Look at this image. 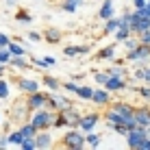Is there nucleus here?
Instances as JSON below:
<instances>
[{"label":"nucleus","mask_w":150,"mask_h":150,"mask_svg":"<svg viewBox=\"0 0 150 150\" xmlns=\"http://www.w3.org/2000/svg\"><path fill=\"white\" fill-rule=\"evenodd\" d=\"M113 54H115V48H113V46H107V48H100V52H98L96 57L98 59H111Z\"/></svg>","instance_id":"obj_23"},{"label":"nucleus","mask_w":150,"mask_h":150,"mask_svg":"<svg viewBox=\"0 0 150 150\" xmlns=\"http://www.w3.org/2000/svg\"><path fill=\"white\" fill-rule=\"evenodd\" d=\"M133 2H135V9H142V7H146L148 0H133Z\"/></svg>","instance_id":"obj_42"},{"label":"nucleus","mask_w":150,"mask_h":150,"mask_svg":"<svg viewBox=\"0 0 150 150\" xmlns=\"http://www.w3.org/2000/svg\"><path fill=\"white\" fill-rule=\"evenodd\" d=\"M135 79H142V81L150 83V68H146V70H137V72H135Z\"/></svg>","instance_id":"obj_28"},{"label":"nucleus","mask_w":150,"mask_h":150,"mask_svg":"<svg viewBox=\"0 0 150 150\" xmlns=\"http://www.w3.org/2000/svg\"><path fill=\"white\" fill-rule=\"evenodd\" d=\"M76 87H79L76 83H65V85H63V89H68L70 94H74V91H76Z\"/></svg>","instance_id":"obj_39"},{"label":"nucleus","mask_w":150,"mask_h":150,"mask_svg":"<svg viewBox=\"0 0 150 150\" xmlns=\"http://www.w3.org/2000/svg\"><path fill=\"white\" fill-rule=\"evenodd\" d=\"M37 63H39V65H44V68H52V65H54V59H52V57H46V59L37 61Z\"/></svg>","instance_id":"obj_35"},{"label":"nucleus","mask_w":150,"mask_h":150,"mask_svg":"<svg viewBox=\"0 0 150 150\" xmlns=\"http://www.w3.org/2000/svg\"><path fill=\"white\" fill-rule=\"evenodd\" d=\"M85 142H87V146H91V148L100 146V137L94 135V133H85Z\"/></svg>","instance_id":"obj_22"},{"label":"nucleus","mask_w":150,"mask_h":150,"mask_svg":"<svg viewBox=\"0 0 150 150\" xmlns=\"http://www.w3.org/2000/svg\"><path fill=\"white\" fill-rule=\"evenodd\" d=\"M7 48H9V52H11L13 57H24V54H26V50H24L20 44H13V41H9Z\"/></svg>","instance_id":"obj_18"},{"label":"nucleus","mask_w":150,"mask_h":150,"mask_svg":"<svg viewBox=\"0 0 150 150\" xmlns=\"http://www.w3.org/2000/svg\"><path fill=\"white\" fill-rule=\"evenodd\" d=\"M109 74L111 76H124V74H126V70H124V68H113V70H109Z\"/></svg>","instance_id":"obj_37"},{"label":"nucleus","mask_w":150,"mask_h":150,"mask_svg":"<svg viewBox=\"0 0 150 150\" xmlns=\"http://www.w3.org/2000/svg\"><path fill=\"white\" fill-rule=\"evenodd\" d=\"M117 26H120V20H115V18H111V20H107V26H105V33H115Z\"/></svg>","instance_id":"obj_24"},{"label":"nucleus","mask_w":150,"mask_h":150,"mask_svg":"<svg viewBox=\"0 0 150 150\" xmlns=\"http://www.w3.org/2000/svg\"><path fill=\"white\" fill-rule=\"evenodd\" d=\"M139 96H142V98H146V100H150V87H139Z\"/></svg>","instance_id":"obj_36"},{"label":"nucleus","mask_w":150,"mask_h":150,"mask_svg":"<svg viewBox=\"0 0 150 150\" xmlns=\"http://www.w3.org/2000/svg\"><path fill=\"white\" fill-rule=\"evenodd\" d=\"M2 74H4V70H2V63H0V79H2Z\"/></svg>","instance_id":"obj_44"},{"label":"nucleus","mask_w":150,"mask_h":150,"mask_svg":"<svg viewBox=\"0 0 150 150\" xmlns=\"http://www.w3.org/2000/svg\"><path fill=\"white\" fill-rule=\"evenodd\" d=\"M113 111H117L122 117H126L128 122L135 120V107L126 105V102H115V105H113Z\"/></svg>","instance_id":"obj_6"},{"label":"nucleus","mask_w":150,"mask_h":150,"mask_svg":"<svg viewBox=\"0 0 150 150\" xmlns=\"http://www.w3.org/2000/svg\"><path fill=\"white\" fill-rule=\"evenodd\" d=\"M109 94L111 91L107 89H94V96H91V100L96 102V105H107V102H109Z\"/></svg>","instance_id":"obj_12"},{"label":"nucleus","mask_w":150,"mask_h":150,"mask_svg":"<svg viewBox=\"0 0 150 150\" xmlns=\"http://www.w3.org/2000/svg\"><path fill=\"white\" fill-rule=\"evenodd\" d=\"M98 124V115L96 113H91V115H85V117H81V122H79V126H81V131L83 133H91L94 131V126Z\"/></svg>","instance_id":"obj_9"},{"label":"nucleus","mask_w":150,"mask_h":150,"mask_svg":"<svg viewBox=\"0 0 150 150\" xmlns=\"http://www.w3.org/2000/svg\"><path fill=\"white\" fill-rule=\"evenodd\" d=\"M7 139H9V144H11V146H20V144L24 142V135H22V131H15V133H11Z\"/></svg>","instance_id":"obj_19"},{"label":"nucleus","mask_w":150,"mask_h":150,"mask_svg":"<svg viewBox=\"0 0 150 150\" xmlns=\"http://www.w3.org/2000/svg\"><path fill=\"white\" fill-rule=\"evenodd\" d=\"M30 122L37 126V131H46V128L50 126V124H54V115H52V109L50 111H44V109H37L33 117H30Z\"/></svg>","instance_id":"obj_3"},{"label":"nucleus","mask_w":150,"mask_h":150,"mask_svg":"<svg viewBox=\"0 0 150 150\" xmlns=\"http://www.w3.org/2000/svg\"><path fill=\"white\" fill-rule=\"evenodd\" d=\"M98 15H100V20H111L113 15H115V9H113V0H105L100 7V11H98Z\"/></svg>","instance_id":"obj_11"},{"label":"nucleus","mask_w":150,"mask_h":150,"mask_svg":"<svg viewBox=\"0 0 150 150\" xmlns=\"http://www.w3.org/2000/svg\"><path fill=\"white\" fill-rule=\"evenodd\" d=\"M126 59L128 61H148L150 59V44H139L137 48L128 50Z\"/></svg>","instance_id":"obj_4"},{"label":"nucleus","mask_w":150,"mask_h":150,"mask_svg":"<svg viewBox=\"0 0 150 150\" xmlns=\"http://www.w3.org/2000/svg\"><path fill=\"white\" fill-rule=\"evenodd\" d=\"M9 146V139L7 137H0V148H7Z\"/></svg>","instance_id":"obj_43"},{"label":"nucleus","mask_w":150,"mask_h":150,"mask_svg":"<svg viewBox=\"0 0 150 150\" xmlns=\"http://www.w3.org/2000/svg\"><path fill=\"white\" fill-rule=\"evenodd\" d=\"M87 52H89L87 46H65V50H63L65 57H79V54H87Z\"/></svg>","instance_id":"obj_14"},{"label":"nucleus","mask_w":150,"mask_h":150,"mask_svg":"<svg viewBox=\"0 0 150 150\" xmlns=\"http://www.w3.org/2000/svg\"><path fill=\"white\" fill-rule=\"evenodd\" d=\"M135 13H137V15H144V18H150V0L146 2V7H142V9H135Z\"/></svg>","instance_id":"obj_30"},{"label":"nucleus","mask_w":150,"mask_h":150,"mask_svg":"<svg viewBox=\"0 0 150 150\" xmlns=\"http://www.w3.org/2000/svg\"><path fill=\"white\" fill-rule=\"evenodd\" d=\"M9 41H11V39H9L7 35H4V33H0V48H7V46H9Z\"/></svg>","instance_id":"obj_38"},{"label":"nucleus","mask_w":150,"mask_h":150,"mask_svg":"<svg viewBox=\"0 0 150 150\" xmlns=\"http://www.w3.org/2000/svg\"><path fill=\"white\" fill-rule=\"evenodd\" d=\"M124 46H126V50H133V48L139 46V39H131L128 37V39H124Z\"/></svg>","instance_id":"obj_33"},{"label":"nucleus","mask_w":150,"mask_h":150,"mask_svg":"<svg viewBox=\"0 0 150 150\" xmlns=\"http://www.w3.org/2000/svg\"><path fill=\"white\" fill-rule=\"evenodd\" d=\"M46 102H48V96L46 94H41V91H35V94H30V98H28V109L30 111H37V109H44L46 107Z\"/></svg>","instance_id":"obj_5"},{"label":"nucleus","mask_w":150,"mask_h":150,"mask_svg":"<svg viewBox=\"0 0 150 150\" xmlns=\"http://www.w3.org/2000/svg\"><path fill=\"white\" fill-rule=\"evenodd\" d=\"M46 39H48V41H52V44H57V41L61 39V37H59V30L48 28V30H46Z\"/></svg>","instance_id":"obj_26"},{"label":"nucleus","mask_w":150,"mask_h":150,"mask_svg":"<svg viewBox=\"0 0 150 150\" xmlns=\"http://www.w3.org/2000/svg\"><path fill=\"white\" fill-rule=\"evenodd\" d=\"M133 35V30H131V24H120L115 30V39L117 41H124V39H128Z\"/></svg>","instance_id":"obj_15"},{"label":"nucleus","mask_w":150,"mask_h":150,"mask_svg":"<svg viewBox=\"0 0 150 150\" xmlns=\"http://www.w3.org/2000/svg\"><path fill=\"white\" fill-rule=\"evenodd\" d=\"M44 85L48 87V89H52V91H57V89H59V81H57V79H52V76H44Z\"/></svg>","instance_id":"obj_25"},{"label":"nucleus","mask_w":150,"mask_h":150,"mask_svg":"<svg viewBox=\"0 0 150 150\" xmlns=\"http://www.w3.org/2000/svg\"><path fill=\"white\" fill-rule=\"evenodd\" d=\"M63 144H65V148L83 150V148L87 146V142H85V133H81V131H68V133H65V137H63Z\"/></svg>","instance_id":"obj_2"},{"label":"nucleus","mask_w":150,"mask_h":150,"mask_svg":"<svg viewBox=\"0 0 150 150\" xmlns=\"http://www.w3.org/2000/svg\"><path fill=\"white\" fill-rule=\"evenodd\" d=\"M94 79H96L98 85H102V87H105V83L109 81V72H107V74H102V72H96V74H94Z\"/></svg>","instance_id":"obj_29"},{"label":"nucleus","mask_w":150,"mask_h":150,"mask_svg":"<svg viewBox=\"0 0 150 150\" xmlns=\"http://www.w3.org/2000/svg\"><path fill=\"white\" fill-rule=\"evenodd\" d=\"M63 11L74 13L76 11V2H74V0H65V2H63Z\"/></svg>","instance_id":"obj_31"},{"label":"nucleus","mask_w":150,"mask_h":150,"mask_svg":"<svg viewBox=\"0 0 150 150\" xmlns=\"http://www.w3.org/2000/svg\"><path fill=\"white\" fill-rule=\"evenodd\" d=\"M126 144L133 150H150V137L144 126H137L126 133Z\"/></svg>","instance_id":"obj_1"},{"label":"nucleus","mask_w":150,"mask_h":150,"mask_svg":"<svg viewBox=\"0 0 150 150\" xmlns=\"http://www.w3.org/2000/svg\"><path fill=\"white\" fill-rule=\"evenodd\" d=\"M11 57H13V54L9 52V48H0V63H2V65L9 63V61H11Z\"/></svg>","instance_id":"obj_27"},{"label":"nucleus","mask_w":150,"mask_h":150,"mask_svg":"<svg viewBox=\"0 0 150 150\" xmlns=\"http://www.w3.org/2000/svg\"><path fill=\"white\" fill-rule=\"evenodd\" d=\"M20 131H22V135H24V137H35V135H37V126H35L33 122L22 124V126H20Z\"/></svg>","instance_id":"obj_17"},{"label":"nucleus","mask_w":150,"mask_h":150,"mask_svg":"<svg viewBox=\"0 0 150 150\" xmlns=\"http://www.w3.org/2000/svg\"><path fill=\"white\" fill-rule=\"evenodd\" d=\"M7 96H9V85H7V81L0 79V98H7Z\"/></svg>","instance_id":"obj_32"},{"label":"nucleus","mask_w":150,"mask_h":150,"mask_svg":"<svg viewBox=\"0 0 150 150\" xmlns=\"http://www.w3.org/2000/svg\"><path fill=\"white\" fill-rule=\"evenodd\" d=\"M135 122L137 126H150V109L148 107H142V109H135Z\"/></svg>","instance_id":"obj_8"},{"label":"nucleus","mask_w":150,"mask_h":150,"mask_svg":"<svg viewBox=\"0 0 150 150\" xmlns=\"http://www.w3.org/2000/svg\"><path fill=\"white\" fill-rule=\"evenodd\" d=\"M18 87L22 91H26V94H35V91H39V83L33 81V79H20L18 81Z\"/></svg>","instance_id":"obj_10"},{"label":"nucleus","mask_w":150,"mask_h":150,"mask_svg":"<svg viewBox=\"0 0 150 150\" xmlns=\"http://www.w3.org/2000/svg\"><path fill=\"white\" fill-rule=\"evenodd\" d=\"M35 142H37V148H50L52 146V137H50V133L41 131L35 135Z\"/></svg>","instance_id":"obj_13"},{"label":"nucleus","mask_w":150,"mask_h":150,"mask_svg":"<svg viewBox=\"0 0 150 150\" xmlns=\"http://www.w3.org/2000/svg\"><path fill=\"white\" fill-rule=\"evenodd\" d=\"M139 44H150V28L139 33Z\"/></svg>","instance_id":"obj_34"},{"label":"nucleus","mask_w":150,"mask_h":150,"mask_svg":"<svg viewBox=\"0 0 150 150\" xmlns=\"http://www.w3.org/2000/svg\"><path fill=\"white\" fill-rule=\"evenodd\" d=\"M9 63H11L13 68H18V70L28 68V63H26V59H24V57H11V61H9Z\"/></svg>","instance_id":"obj_21"},{"label":"nucleus","mask_w":150,"mask_h":150,"mask_svg":"<svg viewBox=\"0 0 150 150\" xmlns=\"http://www.w3.org/2000/svg\"><path fill=\"white\" fill-rule=\"evenodd\" d=\"M105 87L109 91H122V89H126V81H124V76H111L109 74V81L105 83Z\"/></svg>","instance_id":"obj_7"},{"label":"nucleus","mask_w":150,"mask_h":150,"mask_svg":"<svg viewBox=\"0 0 150 150\" xmlns=\"http://www.w3.org/2000/svg\"><path fill=\"white\" fill-rule=\"evenodd\" d=\"M28 39H30V41H39V39H41V35H39V33H35V30H30V33H28Z\"/></svg>","instance_id":"obj_40"},{"label":"nucleus","mask_w":150,"mask_h":150,"mask_svg":"<svg viewBox=\"0 0 150 150\" xmlns=\"http://www.w3.org/2000/svg\"><path fill=\"white\" fill-rule=\"evenodd\" d=\"M74 94L79 96V98H83V100H91V96H94V89H91V87H87V85H79Z\"/></svg>","instance_id":"obj_16"},{"label":"nucleus","mask_w":150,"mask_h":150,"mask_svg":"<svg viewBox=\"0 0 150 150\" xmlns=\"http://www.w3.org/2000/svg\"><path fill=\"white\" fill-rule=\"evenodd\" d=\"M20 148L22 150H37V142H35V137H24V142L20 144Z\"/></svg>","instance_id":"obj_20"},{"label":"nucleus","mask_w":150,"mask_h":150,"mask_svg":"<svg viewBox=\"0 0 150 150\" xmlns=\"http://www.w3.org/2000/svg\"><path fill=\"white\" fill-rule=\"evenodd\" d=\"M4 2H7V4H15V0H4Z\"/></svg>","instance_id":"obj_45"},{"label":"nucleus","mask_w":150,"mask_h":150,"mask_svg":"<svg viewBox=\"0 0 150 150\" xmlns=\"http://www.w3.org/2000/svg\"><path fill=\"white\" fill-rule=\"evenodd\" d=\"M18 20H20V22H30V15H28V13H20Z\"/></svg>","instance_id":"obj_41"}]
</instances>
